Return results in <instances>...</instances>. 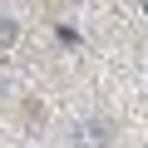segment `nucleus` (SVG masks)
Returning <instances> with one entry per match:
<instances>
[{
    "label": "nucleus",
    "mask_w": 148,
    "mask_h": 148,
    "mask_svg": "<svg viewBox=\"0 0 148 148\" xmlns=\"http://www.w3.org/2000/svg\"><path fill=\"white\" fill-rule=\"evenodd\" d=\"M109 138H114L109 119H84V123H74V143H79V148H109Z\"/></svg>",
    "instance_id": "obj_1"
},
{
    "label": "nucleus",
    "mask_w": 148,
    "mask_h": 148,
    "mask_svg": "<svg viewBox=\"0 0 148 148\" xmlns=\"http://www.w3.org/2000/svg\"><path fill=\"white\" fill-rule=\"evenodd\" d=\"M20 35V25H15V15H5V10H0V45H10Z\"/></svg>",
    "instance_id": "obj_2"
},
{
    "label": "nucleus",
    "mask_w": 148,
    "mask_h": 148,
    "mask_svg": "<svg viewBox=\"0 0 148 148\" xmlns=\"http://www.w3.org/2000/svg\"><path fill=\"white\" fill-rule=\"evenodd\" d=\"M143 15H148V5H143Z\"/></svg>",
    "instance_id": "obj_3"
}]
</instances>
